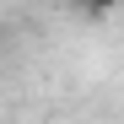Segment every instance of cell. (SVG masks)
I'll list each match as a JSON object with an SVG mask.
<instances>
[{"label": "cell", "instance_id": "1", "mask_svg": "<svg viewBox=\"0 0 124 124\" xmlns=\"http://www.w3.org/2000/svg\"><path fill=\"white\" fill-rule=\"evenodd\" d=\"M76 6L86 11V16H108V11H119V6H124V0H76Z\"/></svg>", "mask_w": 124, "mask_h": 124}]
</instances>
